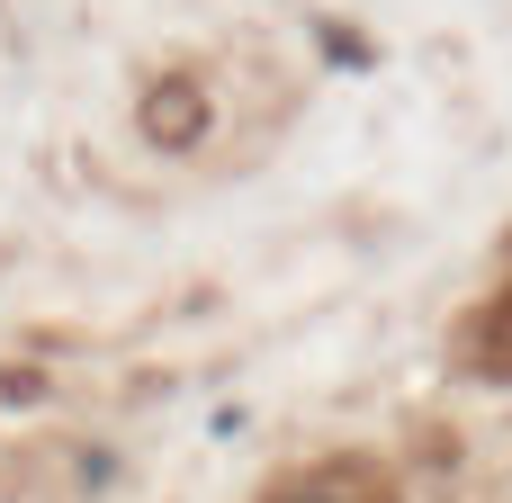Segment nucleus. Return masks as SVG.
Wrapping results in <instances>:
<instances>
[{
    "label": "nucleus",
    "instance_id": "f257e3e1",
    "mask_svg": "<svg viewBox=\"0 0 512 503\" xmlns=\"http://www.w3.org/2000/svg\"><path fill=\"white\" fill-rule=\"evenodd\" d=\"M270 503H396V495H387V477H369V468H315V477H288Z\"/></svg>",
    "mask_w": 512,
    "mask_h": 503
},
{
    "label": "nucleus",
    "instance_id": "f03ea898",
    "mask_svg": "<svg viewBox=\"0 0 512 503\" xmlns=\"http://www.w3.org/2000/svg\"><path fill=\"white\" fill-rule=\"evenodd\" d=\"M486 351H495V360H504V369H512V297H504V306H495V333H486Z\"/></svg>",
    "mask_w": 512,
    "mask_h": 503
}]
</instances>
